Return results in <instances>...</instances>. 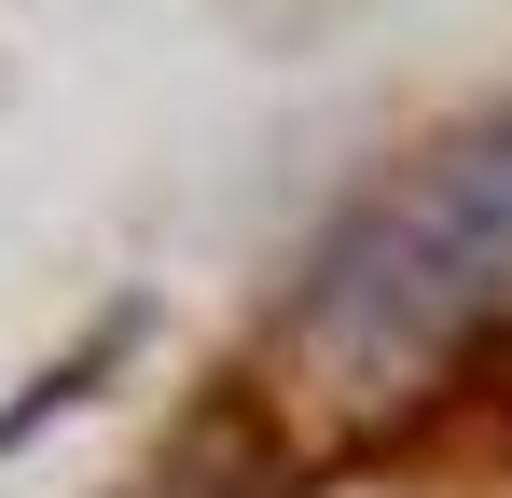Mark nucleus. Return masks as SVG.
<instances>
[{
  "mask_svg": "<svg viewBox=\"0 0 512 498\" xmlns=\"http://www.w3.org/2000/svg\"><path fill=\"white\" fill-rule=\"evenodd\" d=\"M499 305H512V111H485L333 222L291 332L346 388H402L429 360H457Z\"/></svg>",
  "mask_w": 512,
  "mask_h": 498,
  "instance_id": "nucleus-1",
  "label": "nucleus"
}]
</instances>
